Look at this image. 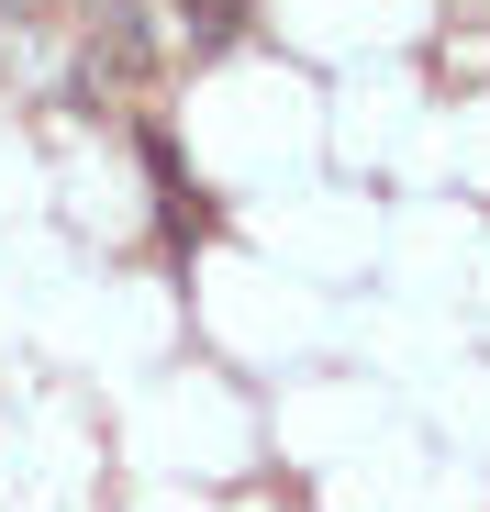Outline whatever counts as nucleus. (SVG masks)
<instances>
[{
	"label": "nucleus",
	"instance_id": "obj_1",
	"mask_svg": "<svg viewBox=\"0 0 490 512\" xmlns=\"http://www.w3.org/2000/svg\"><path fill=\"white\" fill-rule=\"evenodd\" d=\"M145 67H156V34L134 0H90V78L101 90H145Z\"/></svg>",
	"mask_w": 490,
	"mask_h": 512
}]
</instances>
